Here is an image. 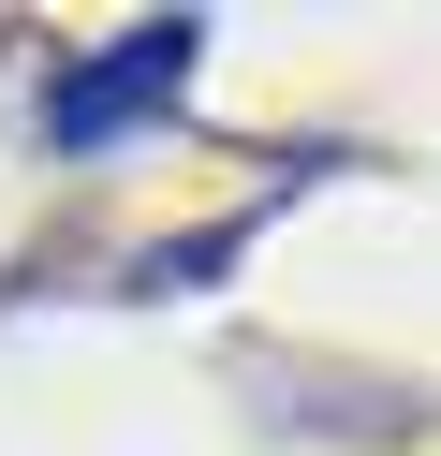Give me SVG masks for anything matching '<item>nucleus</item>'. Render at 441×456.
Segmentation results:
<instances>
[{
    "instance_id": "obj_1",
    "label": "nucleus",
    "mask_w": 441,
    "mask_h": 456,
    "mask_svg": "<svg viewBox=\"0 0 441 456\" xmlns=\"http://www.w3.org/2000/svg\"><path fill=\"white\" fill-rule=\"evenodd\" d=\"M192 60H206V30H192V15H147L133 45H103V60H74V74L45 89V148H59V162L133 148V133L162 118L176 89H192Z\"/></svg>"
}]
</instances>
